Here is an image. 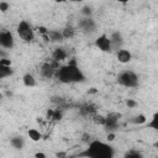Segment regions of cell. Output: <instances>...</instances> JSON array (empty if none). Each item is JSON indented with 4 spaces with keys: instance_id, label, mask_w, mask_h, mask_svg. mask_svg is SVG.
I'll list each match as a JSON object with an SVG mask.
<instances>
[{
    "instance_id": "cell-1",
    "label": "cell",
    "mask_w": 158,
    "mask_h": 158,
    "mask_svg": "<svg viewBox=\"0 0 158 158\" xmlns=\"http://www.w3.org/2000/svg\"><path fill=\"white\" fill-rule=\"evenodd\" d=\"M57 78L62 83H72V81L84 80L83 73L78 69V67L75 64H68L65 67H60L57 72Z\"/></svg>"
},
{
    "instance_id": "cell-2",
    "label": "cell",
    "mask_w": 158,
    "mask_h": 158,
    "mask_svg": "<svg viewBox=\"0 0 158 158\" xmlns=\"http://www.w3.org/2000/svg\"><path fill=\"white\" fill-rule=\"evenodd\" d=\"M86 156L90 157H111V148L106 144H104L102 142L99 141H94L90 143L89 146V151L86 152Z\"/></svg>"
},
{
    "instance_id": "cell-3",
    "label": "cell",
    "mask_w": 158,
    "mask_h": 158,
    "mask_svg": "<svg viewBox=\"0 0 158 158\" xmlns=\"http://www.w3.org/2000/svg\"><path fill=\"white\" fill-rule=\"evenodd\" d=\"M118 83L122 84L123 86H127V88H133L137 85L138 83V79H137V75L131 72V70H125L122 72L120 75H118Z\"/></svg>"
},
{
    "instance_id": "cell-4",
    "label": "cell",
    "mask_w": 158,
    "mask_h": 158,
    "mask_svg": "<svg viewBox=\"0 0 158 158\" xmlns=\"http://www.w3.org/2000/svg\"><path fill=\"white\" fill-rule=\"evenodd\" d=\"M17 33L26 42H30V41L33 40V31H32L31 26L27 22H25V21H22V22L19 23V26H17Z\"/></svg>"
},
{
    "instance_id": "cell-5",
    "label": "cell",
    "mask_w": 158,
    "mask_h": 158,
    "mask_svg": "<svg viewBox=\"0 0 158 158\" xmlns=\"http://www.w3.org/2000/svg\"><path fill=\"white\" fill-rule=\"evenodd\" d=\"M14 44L12 36L9 31H2L0 32V46L4 48H11Z\"/></svg>"
},
{
    "instance_id": "cell-6",
    "label": "cell",
    "mask_w": 158,
    "mask_h": 158,
    "mask_svg": "<svg viewBox=\"0 0 158 158\" xmlns=\"http://www.w3.org/2000/svg\"><path fill=\"white\" fill-rule=\"evenodd\" d=\"M96 46L99 47V49L104 52H109L111 49V40H109V37L102 35L96 40Z\"/></svg>"
},
{
    "instance_id": "cell-7",
    "label": "cell",
    "mask_w": 158,
    "mask_h": 158,
    "mask_svg": "<svg viewBox=\"0 0 158 158\" xmlns=\"http://www.w3.org/2000/svg\"><path fill=\"white\" fill-rule=\"evenodd\" d=\"M116 56H117L118 62H121V63H128L131 60V53L127 49H120Z\"/></svg>"
},
{
    "instance_id": "cell-8",
    "label": "cell",
    "mask_w": 158,
    "mask_h": 158,
    "mask_svg": "<svg viewBox=\"0 0 158 158\" xmlns=\"http://www.w3.org/2000/svg\"><path fill=\"white\" fill-rule=\"evenodd\" d=\"M53 72H54V68L51 65V63H46L41 67V73L46 78H51L53 75Z\"/></svg>"
},
{
    "instance_id": "cell-9",
    "label": "cell",
    "mask_w": 158,
    "mask_h": 158,
    "mask_svg": "<svg viewBox=\"0 0 158 158\" xmlns=\"http://www.w3.org/2000/svg\"><path fill=\"white\" fill-rule=\"evenodd\" d=\"M65 57H67V52H65L63 48H57V49H54V52H53V59H54V60H57V62L64 60Z\"/></svg>"
},
{
    "instance_id": "cell-10",
    "label": "cell",
    "mask_w": 158,
    "mask_h": 158,
    "mask_svg": "<svg viewBox=\"0 0 158 158\" xmlns=\"http://www.w3.org/2000/svg\"><path fill=\"white\" fill-rule=\"evenodd\" d=\"M22 80H23V84H25L26 86H35V84H36L35 78H33V75H31V74H26Z\"/></svg>"
},
{
    "instance_id": "cell-11",
    "label": "cell",
    "mask_w": 158,
    "mask_h": 158,
    "mask_svg": "<svg viewBox=\"0 0 158 158\" xmlns=\"http://www.w3.org/2000/svg\"><path fill=\"white\" fill-rule=\"evenodd\" d=\"M28 137L32 139V141H40L41 139V133L36 130V128H30L28 130Z\"/></svg>"
},
{
    "instance_id": "cell-12",
    "label": "cell",
    "mask_w": 158,
    "mask_h": 158,
    "mask_svg": "<svg viewBox=\"0 0 158 158\" xmlns=\"http://www.w3.org/2000/svg\"><path fill=\"white\" fill-rule=\"evenodd\" d=\"M10 74H11L10 67H5V65L0 64V79H1V78H6V77H9Z\"/></svg>"
},
{
    "instance_id": "cell-13",
    "label": "cell",
    "mask_w": 158,
    "mask_h": 158,
    "mask_svg": "<svg viewBox=\"0 0 158 158\" xmlns=\"http://www.w3.org/2000/svg\"><path fill=\"white\" fill-rule=\"evenodd\" d=\"M80 26H81L84 30H86V31H90V30H93V28H94V23H93V21H91V20H89V19L83 20V21H81V23H80Z\"/></svg>"
},
{
    "instance_id": "cell-14",
    "label": "cell",
    "mask_w": 158,
    "mask_h": 158,
    "mask_svg": "<svg viewBox=\"0 0 158 158\" xmlns=\"http://www.w3.org/2000/svg\"><path fill=\"white\" fill-rule=\"evenodd\" d=\"M47 35H48L49 40H52V41H58V40H60V38L63 37L62 33H59V32H57V31H48Z\"/></svg>"
},
{
    "instance_id": "cell-15",
    "label": "cell",
    "mask_w": 158,
    "mask_h": 158,
    "mask_svg": "<svg viewBox=\"0 0 158 158\" xmlns=\"http://www.w3.org/2000/svg\"><path fill=\"white\" fill-rule=\"evenodd\" d=\"M73 35H74V30L72 27H65L62 32V36L64 38H70V37H73Z\"/></svg>"
},
{
    "instance_id": "cell-16",
    "label": "cell",
    "mask_w": 158,
    "mask_h": 158,
    "mask_svg": "<svg viewBox=\"0 0 158 158\" xmlns=\"http://www.w3.org/2000/svg\"><path fill=\"white\" fill-rule=\"evenodd\" d=\"M11 144H12L15 148H21V147H22V144H23V142H22V139H21V138L15 137V138H12V139H11Z\"/></svg>"
},
{
    "instance_id": "cell-17",
    "label": "cell",
    "mask_w": 158,
    "mask_h": 158,
    "mask_svg": "<svg viewBox=\"0 0 158 158\" xmlns=\"http://www.w3.org/2000/svg\"><path fill=\"white\" fill-rule=\"evenodd\" d=\"M93 121H94L96 125H102V126L105 125V117L101 116V115H96V116H94Z\"/></svg>"
},
{
    "instance_id": "cell-18",
    "label": "cell",
    "mask_w": 158,
    "mask_h": 158,
    "mask_svg": "<svg viewBox=\"0 0 158 158\" xmlns=\"http://www.w3.org/2000/svg\"><path fill=\"white\" fill-rule=\"evenodd\" d=\"M135 122H136V123H144V122H146V116H143V115H138V116L136 117Z\"/></svg>"
},
{
    "instance_id": "cell-19",
    "label": "cell",
    "mask_w": 158,
    "mask_h": 158,
    "mask_svg": "<svg viewBox=\"0 0 158 158\" xmlns=\"http://www.w3.org/2000/svg\"><path fill=\"white\" fill-rule=\"evenodd\" d=\"M0 64H2L5 67H10L11 65V60L10 59H6V58H0Z\"/></svg>"
},
{
    "instance_id": "cell-20",
    "label": "cell",
    "mask_w": 158,
    "mask_h": 158,
    "mask_svg": "<svg viewBox=\"0 0 158 158\" xmlns=\"http://www.w3.org/2000/svg\"><path fill=\"white\" fill-rule=\"evenodd\" d=\"M7 9H9V4L7 2H0V11L5 12Z\"/></svg>"
},
{
    "instance_id": "cell-21",
    "label": "cell",
    "mask_w": 158,
    "mask_h": 158,
    "mask_svg": "<svg viewBox=\"0 0 158 158\" xmlns=\"http://www.w3.org/2000/svg\"><path fill=\"white\" fill-rule=\"evenodd\" d=\"M60 117H62V114L59 111H53V116H52L53 120H59Z\"/></svg>"
},
{
    "instance_id": "cell-22",
    "label": "cell",
    "mask_w": 158,
    "mask_h": 158,
    "mask_svg": "<svg viewBox=\"0 0 158 158\" xmlns=\"http://www.w3.org/2000/svg\"><path fill=\"white\" fill-rule=\"evenodd\" d=\"M38 32H40L41 35H44V33H47L48 31H47V28H46V27L41 26V27H38Z\"/></svg>"
},
{
    "instance_id": "cell-23",
    "label": "cell",
    "mask_w": 158,
    "mask_h": 158,
    "mask_svg": "<svg viewBox=\"0 0 158 158\" xmlns=\"http://www.w3.org/2000/svg\"><path fill=\"white\" fill-rule=\"evenodd\" d=\"M126 104H127V106H128V107H135V106L137 105L133 100H127V102H126Z\"/></svg>"
},
{
    "instance_id": "cell-24",
    "label": "cell",
    "mask_w": 158,
    "mask_h": 158,
    "mask_svg": "<svg viewBox=\"0 0 158 158\" xmlns=\"http://www.w3.org/2000/svg\"><path fill=\"white\" fill-rule=\"evenodd\" d=\"M52 116H53V110H48L47 111V118L49 120V118H52Z\"/></svg>"
},
{
    "instance_id": "cell-25",
    "label": "cell",
    "mask_w": 158,
    "mask_h": 158,
    "mask_svg": "<svg viewBox=\"0 0 158 158\" xmlns=\"http://www.w3.org/2000/svg\"><path fill=\"white\" fill-rule=\"evenodd\" d=\"M107 139H109V141H114V139H115V135H114V133H109V135H107Z\"/></svg>"
},
{
    "instance_id": "cell-26",
    "label": "cell",
    "mask_w": 158,
    "mask_h": 158,
    "mask_svg": "<svg viewBox=\"0 0 158 158\" xmlns=\"http://www.w3.org/2000/svg\"><path fill=\"white\" fill-rule=\"evenodd\" d=\"M36 157H41V158H44V157H46V154H43V153H37V154H36Z\"/></svg>"
},
{
    "instance_id": "cell-27",
    "label": "cell",
    "mask_w": 158,
    "mask_h": 158,
    "mask_svg": "<svg viewBox=\"0 0 158 158\" xmlns=\"http://www.w3.org/2000/svg\"><path fill=\"white\" fill-rule=\"evenodd\" d=\"M84 14H90V9L85 7V9H84Z\"/></svg>"
},
{
    "instance_id": "cell-28",
    "label": "cell",
    "mask_w": 158,
    "mask_h": 158,
    "mask_svg": "<svg viewBox=\"0 0 158 158\" xmlns=\"http://www.w3.org/2000/svg\"><path fill=\"white\" fill-rule=\"evenodd\" d=\"M89 93H96V90L95 89H91V90H89Z\"/></svg>"
},
{
    "instance_id": "cell-29",
    "label": "cell",
    "mask_w": 158,
    "mask_h": 158,
    "mask_svg": "<svg viewBox=\"0 0 158 158\" xmlns=\"http://www.w3.org/2000/svg\"><path fill=\"white\" fill-rule=\"evenodd\" d=\"M56 1H57V2H64L65 0H56Z\"/></svg>"
},
{
    "instance_id": "cell-30",
    "label": "cell",
    "mask_w": 158,
    "mask_h": 158,
    "mask_svg": "<svg viewBox=\"0 0 158 158\" xmlns=\"http://www.w3.org/2000/svg\"><path fill=\"white\" fill-rule=\"evenodd\" d=\"M118 1H120V2H127L128 0H118Z\"/></svg>"
},
{
    "instance_id": "cell-31",
    "label": "cell",
    "mask_w": 158,
    "mask_h": 158,
    "mask_svg": "<svg viewBox=\"0 0 158 158\" xmlns=\"http://www.w3.org/2000/svg\"><path fill=\"white\" fill-rule=\"evenodd\" d=\"M72 1H75V2H79V1H81V0H72Z\"/></svg>"
},
{
    "instance_id": "cell-32",
    "label": "cell",
    "mask_w": 158,
    "mask_h": 158,
    "mask_svg": "<svg viewBox=\"0 0 158 158\" xmlns=\"http://www.w3.org/2000/svg\"><path fill=\"white\" fill-rule=\"evenodd\" d=\"M0 99H1V94H0Z\"/></svg>"
}]
</instances>
